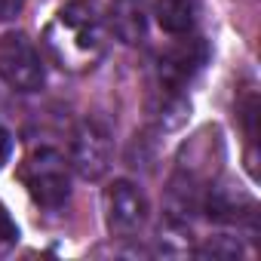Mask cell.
Instances as JSON below:
<instances>
[{
    "label": "cell",
    "instance_id": "cell-12",
    "mask_svg": "<svg viewBox=\"0 0 261 261\" xmlns=\"http://www.w3.org/2000/svg\"><path fill=\"white\" fill-rule=\"evenodd\" d=\"M16 243H19V224L13 221L10 209L0 203V255H7Z\"/></svg>",
    "mask_w": 261,
    "mask_h": 261
},
{
    "label": "cell",
    "instance_id": "cell-8",
    "mask_svg": "<svg viewBox=\"0 0 261 261\" xmlns=\"http://www.w3.org/2000/svg\"><path fill=\"white\" fill-rule=\"evenodd\" d=\"M200 209L218 224L255 221V197L230 181H212L200 197Z\"/></svg>",
    "mask_w": 261,
    "mask_h": 261
},
{
    "label": "cell",
    "instance_id": "cell-3",
    "mask_svg": "<svg viewBox=\"0 0 261 261\" xmlns=\"http://www.w3.org/2000/svg\"><path fill=\"white\" fill-rule=\"evenodd\" d=\"M19 178L28 188L31 200L43 209H59L71 197V169L59 148L40 145L28 151V157L19 166Z\"/></svg>",
    "mask_w": 261,
    "mask_h": 261
},
{
    "label": "cell",
    "instance_id": "cell-14",
    "mask_svg": "<svg viewBox=\"0 0 261 261\" xmlns=\"http://www.w3.org/2000/svg\"><path fill=\"white\" fill-rule=\"evenodd\" d=\"M10 154H13V136L7 133L4 126H0V166L10 160Z\"/></svg>",
    "mask_w": 261,
    "mask_h": 261
},
{
    "label": "cell",
    "instance_id": "cell-1",
    "mask_svg": "<svg viewBox=\"0 0 261 261\" xmlns=\"http://www.w3.org/2000/svg\"><path fill=\"white\" fill-rule=\"evenodd\" d=\"M108 16L98 0H68L43 31L49 59L71 74L95 68L108 49Z\"/></svg>",
    "mask_w": 261,
    "mask_h": 261
},
{
    "label": "cell",
    "instance_id": "cell-2",
    "mask_svg": "<svg viewBox=\"0 0 261 261\" xmlns=\"http://www.w3.org/2000/svg\"><path fill=\"white\" fill-rule=\"evenodd\" d=\"M224 160V145H221V133L218 129H203L197 133L178 157L175 175L169 181V215L181 218L191 209H200V197L203 191L215 181L218 169Z\"/></svg>",
    "mask_w": 261,
    "mask_h": 261
},
{
    "label": "cell",
    "instance_id": "cell-11",
    "mask_svg": "<svg viewBox=\"0 0 261 261\" xmlns=\"http://www.w3.org/2000/svg\"><path fill=\"white\" fill-rule=\"evenodd\" d=\"M240 252H243L240 240H233V237H215L197 249V255H209V258H237Z\"/></svg>",
    "mask_w": 261,
    "mask_h": 261
},
{
    "label": "cell",
    "instance_id": "cell-9",
    "mask_svg": "<svg viewBox=\"0 0 261 261\" xmlns=\"http://www.w3.org/2000/svg\"><path fill=\"white\" fill-rule=\"evenodd\" d=\"M108 31H114L117 40L129 46L142 43L148 34V0H111Z\"/></svg>",
    "mask_w": 261,
    "mask_h": 261
},
{
    "label": "cell",
    "instance_id": "cell-10",
    "mask_svg": "<svg viewBox=\"0 0 261 261\" xmlns=\"http://www.w3.org/2000/svg\"><path fill=\"white\" fill-rule=\"evenodd\" d=\"M154 16H157L160 28L166 34L185 37L197 25V4H194V0H157V4H154Z\"/></svg>",
    "mask_w": 261,
    "mask_h": 261
},
{
    "label": "cell",
    "instance_id": "cell-6",
    "mask_svg": "<svg viewBox=\"0 0 261 261\" xmlns=\"http://www.w3.org/2000/svg\"><path fill=\"white\" fill-rule=\"evenodd\" d=\"M111 157H114V142H111V129L95 120L86 117L77 123L74 136H71V157L68 166L86 178V181H98L108 169H111Z\"/></svg>",
    "mask_w": 261,
    "mask_h": 261
},
{
    "label": "cell",
    "instance_id": "cell-7",
    "mask_svg": "<svg viewBox=\"0 0 261 261\" xmlns=\"http://www.w3.org/2000/svg\"><path fill=\"white\" fill-rule=\"evenodd\" d=\"M101 212L111 237H120V240L136 237L148 221V197L139 185L117 178L101 194Z\"/></svg>",
    "mask_w": 261,
    "mask_h": 261
},
{
    "label": "cell",
    "instance_id": "cell-13",
    "mask_svg": "<svg viewBox=\"0 0 261 261\" xmlns=\"http://www.w3.org/2000/svg\"><path fill=\"white\" fill-rule=\"evenodd\" d=\"M25 7V0H0V22H7V19H16Z\"/></svg>",
    "mask_w": 261,
    "mask_h": 261
},
{
    "label": "cell",
    "instance_id": "cell-5",
    "mask_svg": "<svg viewBox=\"0 0 261 261\" xmlns=\"http://www.w3.org/2000/svg\"><path fill=\"white\" fill-rule=\"evenodd\" d=\"M0 80L13 92H37L46 83L43 59L28 34L22 31L0 34Z\"/></svg>",
    "mask_w": 261,
    "mask_h": 261
},
{
    "label": "cell",
    "instance_id": "cell-4",
    "mask_svg": "<svg viewBox=\"0 0 261 261\" xmlns=\"http://www.w3.org/2000/svg\"><path fill=\"white\" fill-rule=\"evenodd\" d=\"M209 62V43L203 37H188L160 49L154 56V89H166V92H185L194 77L206 68Z\"/></svg>",
    "mask_w": 261,
    "mask_h": 261
}]
</instances>
